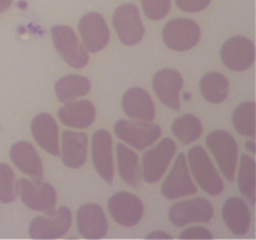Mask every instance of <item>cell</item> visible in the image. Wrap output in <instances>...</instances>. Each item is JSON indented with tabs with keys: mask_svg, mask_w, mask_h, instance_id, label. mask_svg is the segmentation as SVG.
Masks as SVG:
<instances>
[{
	"mask_svg": "<svg viewBox=\"0 0 256 240\" xmlns=\"http://www.w3.org/2000/svg\"><path fill=\"white\" fill-rule=\"evenodd\" d=\"M15 192L24 205L35 212H50L58 202L56 190L52 184L42 182V178H20L15 184Z\"/></svg>",
	"mask_w": 256,
	"mask_h": 240,
	"instance_id": "obj_2",
	"label": "cell"
},
{
	"mask_svg": "<svg viewBox=\"0 0 256 240\" xmlns=\"http://www.w3.org/2000/svg\"><path fill=\"white\" fill-rule=\"evenodd\" d=\"M239 189L245 198L254 205L255 202V160L244 154L240 158L239 172H238Z\"/></svg>",
	"mask_w": 256,
	"mask_h": 240,
	"instance_id": "obj_29",
	"label": "cell"
},
{
	"mask_svg": "<svg viewBox=\"0 0 256 240\" xmlns=\"http://www.w3.org/2000/svg\"><path fill=\"white\" fill-rule=\"evenodd\" d=\"M96 110L89 100L66 102L59 110L58 118L64 125L75 129H86L94 122Z\"/></svg>",
	"mask_w": 256,
	"mask_h": 240,
	"instance_id": "obj_18",
	"label": "cell"
},
{
	"mask_svg": "<svg viewBox=\"0 0 256 240\" xmlns=\"http://www.w3.org/2000/svg\"><path fill=\"white\" fill-rule=\"evenodd\" d=\"M200 92L206 102L222 104L229 95V80L222 72H208L200 79Z\"/></svg>",
	"mask_w": 256,
	"mask_h": 240,
	"instance_id": "obj_26",
	"label": "cell"
},
{
	"mask_svg": "<svg viewBox=\"0 0 256 240\" xmlns=\"http://www.w3.org/2000/svg\"><path fill=\"white\" fill-rule=\"evenodd\" d=\"M72 222V212L60 206L34 218L29 225V234L34 239H56L66 234Z\"/></svg>",
	"mask_w": 256,
	"mask_h": 240,
	"instance_id": "obj_7",
	"label": "cell"
},
{
	"mask_svg": "<svg viewBox=\"0 0 256 240\" xmlns=\"http://www.w3.org/2000/svg\"><path fill=\"white\" fill-rule=\"evenodd\" d=\"M16 198L15 175L12 168L5 162H0V202L12 204Z\"/></svg>",
	"mask_w": 256,
	"mask_h": 240,
	"instance_id": "obj_30",
	"label": "cell"
},
{
	"mask_svg": "<svg viewBox=\"0 0 256 240\" xmlns=\"http://www.w3.org/2000/svg\"><path fill=\"white\" fill-rule=\"evenodd\" d=\"M196 192L198 188L190 174L186 156L180 152L176 155L172 170L162 184V196L169 200H174L178 198L196 194Z\"/></svg>",
	"mask_w": 256,
	"mask_h": 240,
	"instance_id": "obj_9",
	"label": "cell"
},
{
	"mask_svg": "<svg viewBox=\"0 0 256 240\" xmlns=\"http://www.w3.org/2000/svg\"><path fill=\"white\" fill-rule=\"evenodd\" d=\"M220 59L228 69L244 72L255 60V45L245 36H232L222 44Z\"/></svg>",
	"mask_w": 256,
	"mask_h": 240,
	"instance_id": "obj_12",
	"label": "cell"
},
{
	"mask_svg": "<svg viewBox=\"0 0 256 240\" xmlns=\"http://www.w3.org/2000/svg\"><path fill=\"white\" fill-rule=\"evenodd\" d=\"M232 125L240 135L255 136V102H245L238 105L232 112Z\"/></svg>",
	"mask_w": 256,
	"mask_h": 240,
	"instance_id": "obj_28",
	"label": "cell"
},
{
	"mask_svg": "<svg viewBox=\"0 0 256 240\" xmlns=\"http://www.w3.org/2000/svg\"><path fill=\"white\" fill-rule=\"evenodd\" d=\"M92 156L95 170L102 180L112 184L114 180V156L112 139L104 129L96 130L92 139Z\"/></svg>",
	"mask_w": 256,
	"mask_h": 240,
	"instance_id": "obj_15",
	"label": "cell"
},
{
	"mask_svg": "<svg viewBox=\"0 0 256 240\" xmlns=\"http://www.w3.org/2000/svg\"><path fill=\"white\" fill-rule=\"evenodd\" d=\"M182 239H212V234L204 226H192L180 234Z\"/></svg>",
	"mask_w": 256,
	"mask_h": 240,
	"instance_id": "obj_33",
	"label": "cell"
},
{
	"mask_svg": "<svg viewBox=\"0 0 256 240\" xmlns=\"http://www.w3.org/2000/svg\"><path fill=\"white\" fill-rule=\"evenodd\" d=\"M108 209L112 219L122 226H134L144 215L142 202L132 192H115L108 202Z\"/></svg>",
	"mask_w": 256,
	"mask_h": 240,
	"instance_id": "obj_13",
	"label": "cell"
},
{
	"mask_svg": "<svg viewBox=\"0 0 256 240\" xmlns=\"http://www.w3.org/2000/svg\"><path fill=\"white\" fill-rule=\"evenodd\" d=\"M76 226L82 236L100 239L108 232V219L100 205L88 202L76 212Z\"/></svg>",
	"mask_w": 256,
	"mask_h": 240,
	"instance_id": "obj_17",
	"label": "cell"
},
{
	"mask_svg": "<svg viewBox=\"0 0 256 240\" xmlns=\"http://www.w3.org/2000/svg\"><path fill=\"white\" fill-rule=\"evenodd\" d=\"M114 132L134 149L144 150L159 139L162 129L159 125L146 120L119 119L114 124Z\"/></svg>",
	"mask_w": 256,
	"mask_h": 240,
	"instance_id": "obj_4",
	"label": "cell"
},
{
	"mask_svg": "<svg viewBox=\"0 0 256 240\" xmlns=\"http://www.w3.org/2000/svg\"><path fill=\"white\" fill-rule=\"evenodd\" d=\"M225 225L235 235H244L249 230L252 214L246 202L236 196H232L224 202L222 210Z\"/></svg>",
	"mask_w": 256,
	"mask_h": 240,
	"instance_id": "obj_23",
	"label": "cell"
},
{
	"mask_svg": "<svg viewBox=\"0 0 256 240\" xmlns=\"http://www.w3.org/2000/svg\"><path fill=\"white\" fill-rule=\"evenodd\" d=\"M246 148L250 150L252 152H255V142L254 140H249V142H246Z\"/></svg>",
	"mask_w": 256,
	"mask_h": 240,
	"instance_id": "obj_36",
	"label": "cell"
},
{
	"mask_svg": "<svg viewBox=\"0 0 256 240\" xmlns=\"http://www.w3.org/2000/svg\"><path fill=\"white\" fill-rule=\"evenodd\" d=\"M50 32L55 50L68 65L74 69L86 66L89 54L72 28L68 25H55Z\"/></svg>",
	"mask_w": 256,
	"mask_h": 240,
	"instance_id": "obj_5",
	"label": "cell"
},
{
	"mask_svg": "<svg viewBox=\"0 0 256 240\" xmlns=\"http://www.w3.org/2000/svg\"><path fill=\"white\" fill-rule=\"evenodd\" d=\"M112 25L120 42L126 46H132L142 42L144 36V24L139 10L134 4H122L114 10Z\"/></svg>",
	"mask_w": 256,
	"mask_h": 240,
	"instance_id": "obj_8",
	"label": "cell"
},
{
	"mask_svg": "<svg viewBox=\"0 0 256 240\" xmlns=\"http://www.w3.org/2000/svg\"><path fill=\"white\" fill-rule=\"evenodd\" d=\"M212 0H175L180 10L186 12H199L209 6Z\"/></svg>",
	"mask_w": 256,
	"mask_h": 240,
	"instance_id": "obj_32",
	"label": "cell"
},
{
	"mask_svg": "<svg viewBox=\"0 0 256 240\" xmlns=\"http://www.w3.org/2000/svg\"><path fill=\"white\" fill-rule=\"evenodd\" d=\"M118 172L122 182L129 186H139L142 179L139 156L134 150L129 149L124 144L116 145Z\"/></svg>",
	"mask_w": 256,
	"mask_h": 240,
	"instance_id": "obj_24",
	"label": "cell"
},
{
	"mask_svg": "<svg viewBox=\"0 0 256 240\" xmlns=\"http://www.w3.org/2000/svg\"><path fill=\"white\" fill-rule=\"evenodd\" d=\"M206 146L215 158L218 166L228 182H234L236 174L238 149L236 140L225 130H214L206 136Z\"/></svg>",
	"mask_w": 256,
	"mask_h": 240,
	"instance_id": "obj_3",
	"label": "cell"
},
{
	"mask_svg": "<svg viewBox=\"0 0 256 240\" xmlns=\"http://www.w3.org/2000/svg\"><path fill=\"white\" fill-rule=\"evenodd\" d=\"M90 88H92V84L86 76L69 74L60 78L55 82V95L59 102H66L86 95L90 92Z\"/></svg>",
	"mask_w": 256,
	"mask_h": 240,
	"instance_id": "obj_25",
	"label": "cell"
},
{
	"mask_svg": "<svg viewBox=\"0 0 256 240\" xmlns=\"http://www.w3.org/2000/svg\"><path fill=\"white\" fill-rule=\"evenodd\" d=\"M148 239H170L172 235H169L165 232H152L146 235Z\"/></svg>",
	"mask_w": 256,
	"mask_h": 240,
	"instance_id": "obj_34",
	"label": "cell"
},
{
	"mask_svg": "<svg viewBox=\"0 0 256 240\" xmlns=\"http://www.w3.org/2000/svg\"><path fill=\"white\" fill-rule=\"evenodd\" d=\"M32 134L40 148L58 156L60 152L59 129L54 118L48 112H40L32 122Z\"/></svg>",
	"mask_w": 256,
	"mask_h": 240,
	"instance_id": "obj_19",
	"label": "cell"
},
{
	"mask_svg": "<svg viewBox=\"0 0 256 240\" xmlns=\"http://www.w3.org/2000/svg\"><path fill=\"white\" fill-rule=\"evenodd\" d=\"M212 215L214 208L205 198L178 202L169 209V220L175 226H185L192 222H209Z\"/></svg>",
	"mask_w": 256,
	"mask_h": 240,
	"instance_id": "obj_11",
	"label": "cell"
},
{
	"mask_svg": "<svg viewBox=\"0 0 256 240\" xmlns=\"http://www.w3.org/2000/svg\"><path fill=\"white\" fill-rule=\"evenodd\" d=\"M176 152V144L170 138L160 140L154 148L144 152L142 159V176L149 184L158 182L166 172Z\"/></svg>",
	"mask_w": 256,
	"mask_h": 240,
	"instance_id": "obj_6",
	"label": "cell"
},
{
	"mask_svg": "<svg viewBox=\"0 0 256 240\" xmlns=\"http://www.w3.org/2000/svg\"><path fill=\"white\" fill-rule=\"evenodd\" d=\"M10 159L15 166L30 178H42L44 166L39 154L29 142H16L10 149Z\"/></svg>",
	"mask_w": 256,
	"mask_h": 240,
	"instance_id": "obj_22",
	"label": "cell"
},
{
	"mask_svg": "<svg viewBox=\"0 0 256 240\" xmlns=\"http://www.w3.org/2000/svg\"><path fill=\"white\" fill-rule=\"evenodd\" d=\"M142 5L148 19L160 20L169 14L172 2L170 0H142Z\"/></svg>",
	"mask_w": 256,
	"mask_h": 240,
	"instance_id": "obj_31",
	"label": "cell"
},
{
	"mask_svg": "<svg viewBox=\"0 0 256 240\" xmlns=\"http://www.w3.org/2000/svg\"><path fill=\"white\" fill-rule=\"evenodd\" d=\"M60 155L64 165L72 169L82 166L88 156V136L84 132L65 130L62 134Z\"/></svg>",
	"mask_w": 256,
	"mask_h": 240,
	"instance_id": "obj_20",
	"label": "cell"
},
{
	"mask_svg": "<svg viewBox=\"0 0 256 240\" xmlns=\"http://www.w3.org/2000/svg\"><path fill=\"white\" fill-rule=\"evenodd\" d=\"M188 162L192 176L205 192L212 196L222 194L224 190V182L204 148L200 145L192 146L188 152Z\"/></svg>",
	"mask_w": 256,
	"mask_h": 240,
	"instance_id": "obj_1",
	"label": "cell"
},
{
	"mask_svg": "<svg viewBox=\"0 0 256 240\" xmlns=\"http://www.w3.org/2000/svg\"><path fill=\"white\" fill-rule=\"evenodd\" d=\"M12 0H0V14L5 12L12 5Z\"/></svg>",
	"mask_w": 256,
	"mask_h": 240,
	"instance_id": "obj_35",
	"label": "cell"
},
{
	"mask_svg": "<svg viewBox=\"0 0 256 240\" xmlns=\"http://www.w3.org/2000/svg\"><path fill=\"white\" fill-rule=\"evenodd\" d=\"M172 132L182 144H190L200 138L202 132V124L195 115L185 114L172 122Z\"/></svg>",
	"mask_w": 256,
	"mask_h": 240,
	"instance_id": "obj_27",
	"label": "cell"
},
{
	"mask_svg": "<svg viewBox=\"0 0 256 240\" xmlns=\"http://www.w3.org/2000/svg\"><path fill=\"white\" fill-rule=\"evenodd\" d=\"M200 26L194 20L176 18L170 20L162 29V40L169 49L186 52L199 42Z\"/></svg>",
	"mask_w": 256,
	"mask_h": 240,
	"instance_id": "obj_10",
	"label": "cell"
},
{
	"mask_svg": "<svg viewBox=\"0 0 256 240\" xmlns=\"http://www.w3.org/2000/svg\"><path fill=\"white\" fill-rule=\"evenodd\" d=\"M80 36L82 45L89 52H98L104 49L110 39V32L106 22L99 12H88L80 19Z\"/></svg>",
	"mask_w": 256,
	"mask_h": 240,
	"instance_id": "obj_14",
	"label": "cell"
},
{
	"mask_svg": "<svg viewBox=\"0 0 256 240\" xmlns=\"http://www.w3.org/2000/svg\"><path fill=\"white\" fill-rule=\"evenodd\" d=\"M122 110L129 118L152 122L155 119V104L149 92L142 88L126 90L122 100Z\"/></svg>",
	"mask_w": 256,
	"mask_h": 240,
	"instance_id": "obj_21",
	"label": "cell"
},
{
	"mask_svg": "<svg viewBox=\"0 0 256 240\" xmlns=\"http://www.w3.org/2000/svg\"><path fill=\"white\" fill-rule=\"evenodd\" d=\"M184 86L182 74L175 69L159 70L152 78V89L158 99L172 110L180 109V92Z\"/></svg>",
	"mask_w": 256,
	"mask_h": 240,
	"instance_id": "obj_16",
	"label": "cell"
}]
</instances>
